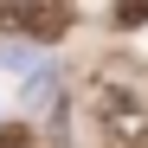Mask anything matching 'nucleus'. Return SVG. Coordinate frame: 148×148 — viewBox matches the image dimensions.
Returning <instances> with one entry per match:
<instances>
[{"label": "nucleus", "instance_id": "f03ea898", "mask_svg": "<svg viewBox=\"0 0 148 148\" xmlns=\"http://www.w3.org/2000/svg\"><path fill=\"white\" fill-rule=\"evenodd\" d=\"M0 19H7V26H19V32H32V39H52V32H64V7H7V13H0Z\"/></svg>", "mask_w": 148, "mask_h": 148}, {"label": "nucleus", "instance_id": "7ed1b4c3", "mask_svg": "<svg viewBox=\"0 0 148 148\" xmlns=\"http://www.w3.org/2000/svg\"><path fill=\"white\" fill-rule=\"evenodd\" d=\"M0 148H32V135H26V129L13 122V129H0Z\"/></svg>", "mask_w": 148, "mask_h": 148}, {"label": "nucleus", "instance_id": "f257e3e1", "mask_svg": "<svg viewBox=\"0 0 148 148\" xmlns=\"http://www.w3.org/2000/svg\"><path fill=\"white\" fill-rule=\"evenodd\" d=\"M90 129L103 148H148V97L129 84H97L90 90Z\"/></svg>", "mask_w": 148, "mask_h": 148}]
</instances>
